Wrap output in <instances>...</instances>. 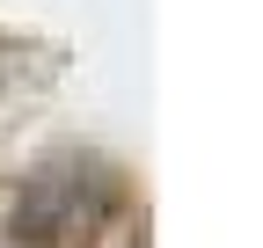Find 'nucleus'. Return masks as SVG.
<instances>
[{"instance_id": "1", "label": "nucleus", "mask_w": 263, "mask_h": 248, "mask_svg": "<svg viewBox=\"0 0 263 248\" xmlns=\"http://www.w3.org/2000/svg\"><path fill=\"white\" fill-rule=\"evenodd\" d=\"M117 212V175L95 161H51L22 182L15 197V241L29 248H59V241H88Z\"/></svg>"}]
</instances>
